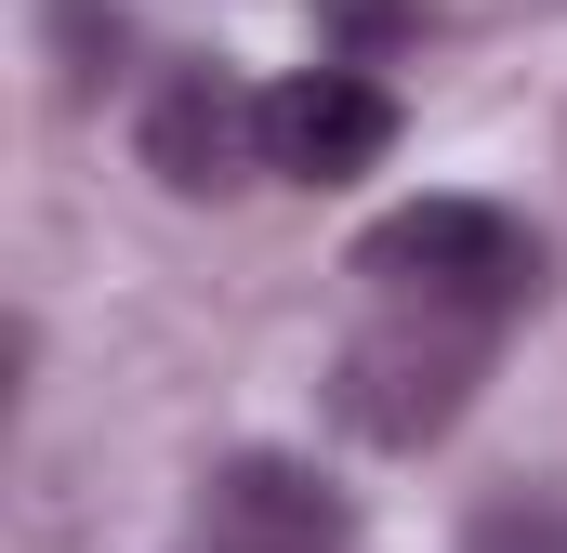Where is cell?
<instances>
[{"instance_id":"obj_4","label":"cell","mask_w":567,"mask_h":553,"mask_svg":"<svg viewBox=\"0 0 567 553\" xmlns=\"http://www.w3.org/2000/svg\"><path fill=\"white\" fill-rule=\"evenodd\" d=\"M343 541H357L343 488L317 461H290V448H238L198 488V553H343Z\"/></svg>"},{"instance_id":"obj_3","label":"cell","mask_w":567,"mask_h":553,"mask_svg":"<svg viewBox=\"0 0 567 553\" xmlns=\"http://www.w3.org/2000/svg\"><path fill=\"white\" fill-rule=\"evenodd\" d=\"M145 171L172 185V198H238V185H265V93L238 80V66H172L158 93H145Z\"/></svg>"},{"instance_id":"obj_6","label":"cell","mask_w":567,"mask_h":553,"mask_svg":"<svg viewBox=\"0 0 567 553\" xmlns=\"http://www.w3.org/2000/svg\"><path fill=\"white\" fill-rule=\"evenodd\" d=\"M462 553H567V488H488L475 514H462Z\"/></svg>"},{"instance_id":"obj_2","label":"cell","mask_w":567,"mask_h":553,"mask_svg":"<svg viewBox=\"0 0 567 553\" xmlns=\"http://www.w3.org/2000/svg\"><path fill=\"white\" fill-rule=\"evenodd\" d=\"M357 276L396 303H462V316H515L542 290V238L502 198H410L357 238Z\"/></svg>"},{"instance_id":"obj_5","label":"cell","mask_w":567,"mask_h":553,"mask_svg":"<svg viewBox=\"0 0 567 553\" xmlns=\"http://www.w3.org/2000/svg\"><path fill=\"white\" fill-rule=\"evenodd\" d=\"M383 145H396V93L357 66H303L265 93V171L278 185H357V171H383Z\"/></svg>"},{"instance_id":"obj_7","label":"cell","mask_w":567,"mask_h":553,"mask_svg":"<svg viewBox=\"0 0 567 553\" xmlns=\"http://www.w3.org/2000/svg\"><path fill=\"white\" fill-rule=\"evenodd\" d=\"M53 40H66V80H106V53H120V13H106V0H53Z\"/></svg>"},{"instance_id":"obj_1","label":"cell","mask_w":567,"mask_h":553,"mask_svg":"<svg viewBox=\"0 0 567 553\" xmlns=\"http://www.w3.org/2000/svg\"><path fill=\"white\" fill-rule=\"evenodd\" d=\"M488 330L502 316H462V303H396L383 290V316L330 356V421L357 435V448H435L449 421L475 409V383H488Z\"/></svg>"}]
</instances>
